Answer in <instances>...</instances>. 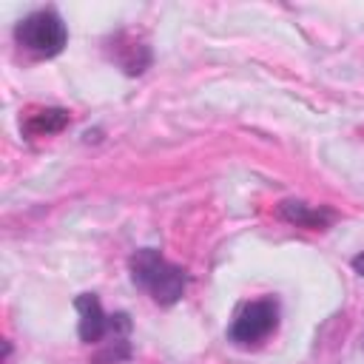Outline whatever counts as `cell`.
<instances>
[{
    "label": "cell",
    "mask_w": 364,
    "mask_h": 364,
    "mask_svg": "<svg viewBox=\"0 0 364 364\" xmlns=\"http://www.w3.org/2000/svg\"><path fill=\"white\" fill-rule=\"evenodd\" d=\"M128 270H131V282L162 307H171L185 296V287H188L185 270L168 262L156 247L134 250L128 259Z\"/></svg>",
    "instance_id": "6da1fadb"
},
{
    "label": "cell",
    "mask_w": 364,
    "mask_h": 364,
    "mask_svg": "<svg viewBox=\"0 0 364 364\" xmlns=\"http://www.w3.org/2000/svg\"><path fill=\"white\" fill-rule=\"evenodd\" d=\"M14 40L23 51H28L37 60H48L57 57L65 43H68V28L63 23V17L54 9H40L26 14L17 26H14Z\"/></svg>",
    "instance_id": "7a4b0ae2"
},
{
    "label": "cell",
    "mask_w": 364,
    "mask_h": 364,
    "mask_svg": "<svg viewBox=\"0 0 364 364\" xmlns=\"http://www.w3.org/2000/svg\"><path fill=\"white\" fill-rule=\"evenodd\" d=\"M276 327H279V301L273 296H264L239 307V313L228 327V338L239 347H250L264 341Z\"/></svg>",
    "instance_id": "3957f363"
},
{
    "label": "cell",
    "mask_w": 364,
    "mask_h": 364,
    "mask_svg": "<svg viewBox=\"0 0 364 364\" xmlns=\"http://www.w3.org/2000/svg\"><path fill=\"white\" fill-rule=\"evenodd\" d=\"M105 51L128 77H136L151 65V48L139 37H134L131 31H117L105 43Z\"/></svg>",
    "instance_id": "277c9868"
},
{
    "label": "cell",
    "mask_w": 364,
    "mask_h": 364,
    "mask_svg": "<svg viewBox=\"0 0 364 364\" xmlns=\"http://www.w3.org/2000/svg\"><path fill=\"white\" fill-rule=\"evenodd\" d=\"M74 307H77V333H80V341L82 344H102V338L108 336L111 330V316L102 313V304L97 299V293H80L74 299Z\"/></svg>",
    "instance_id": "5b68a950"
},
{
    "label": "cell",
    "mask_w": 364,
    "mask_h": 364,
    "mask_svg": "<svg viewBox=\"0 0 364 364\" xmlns=\"http://www.w3.org/2000/svg\"><path fill=\"white\" fill-rule=\"evenodd\" d=\"M128 333H131V318H128V313H114V316H111V330H108L102 347L91 355V364H122V361H128V358H131Z\"/></svg>",
    "instance_id": "8992f818"
},
{
    "label": "cell",
    "mask_w": 364,
    "mask_h": 364,
    "mask_svg": "<svg viewBox=\"0 0 364 364\" xmlns=\"http://www.w3.org/2000/svg\"><path fill=\"white\" fill-rule=\"evenodd\" d=\"M279 213L296 225V228H307V230H327L336 219V213L330 208H313L307 202H299V199H284L279 205Z\"/></svg>",
    "instance_id": "52a82bcc"
},
{
    "label": "cell",
    "mask_w": 364,
    "mask_h": 364,
    "mask_svg": "<svg viewBox=\"0 0 364 364\" xmlns=\"http://www.w3.org/2000/svg\"><path fill=\"white\" fill-rule=\"evenodd\" d=\"M68 122H71V117H68L65 108H37V111H28L20 119V131H23V136L37 139V136L60 134Z\"/></svg>",
    "instance_id": "ba28073f"
},
{
    "label": "cell",
    "mask_w": 364,
    "mask_h": 364,
    "mask_svg": "<svg viewBox=\"0 0 364 364\" xmlns=\"http://www.w3.org/2000/svg\"><path fill=\"white\" fill-rule=\"evenodd\" d=\"M353 270H355L358 276H364V250H361L358 256H353Z\"/></svg>",
    "instance_id": "9c48e42d"
}]
</instances>
